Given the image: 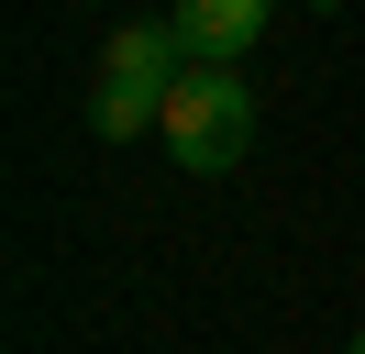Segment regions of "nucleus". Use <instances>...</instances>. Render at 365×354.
<instances>
[{
  "mask_svg": "<svg viewBox=\"0 0 365 354\" xmlns=\"http://www.w3.org/2000/svg\"><path fill=\"white\" fill-rule=\"evenodd\" d=\"M178 66H188V34H178V22H122V34L111 44H100V78H178Z\"/></svg>",
  "mask_w": 365,
  "mask_h": 354,
  "instance_id": "7ed1b4c3",
  "label": "nucleus"
},
{
  "mask_svg": "<svg viewBox=\"0 0 365 354\" xmlns=\"http://www.w3.org/2000/svg\"><path fill=\"white\" fill-rule=\"evenodd\" d=\"M166 22L188 34V56H232V66H244V44L277 22V0H178Z\"/></svg>",
  "mask_w": 365,
  "mask_h": 354,
  "instance_id": "f03ea898",
  "label": "nucleus"
},
{
  "mask_svg": "<svg viewBox=\"0 0 365 354\" xmlns=\"http://www.w3.org/2000/svg\"><path fill=\"white\" fill-rule=\"evenodd\" d=\"M166 155H178L188 177H232L255 155V88H244V66L232 56H188L178 78H166Z\"/></svg>",
  "mask_w": 365,
  "mask_h": 354,
  "instance_id": "f257e3e1",
  "label": "nucleus"
},
{
  "mask_svg": "<svg viewBox=\"0 0 365 354\" xmlns=\"http://www.w3.org/2000/svg\"><path fill=\"white\" fill-rule=\"evenodd\" d=\"M166 122V88L155 78H100L89 88V133H100V144H133V133H155Z\"/></svg>",
  "mask_w": 365,
  "mask_h": 354,
  "instance_id": "20e7f679",
  "label": "nucleus"
},
{
  "mask_svg": "<svg viewBox=\"0 0 365 354\" xmlns=\"http://www.w3.org/2000/svg\"><path fill=\"white\" fill-rule=\"evenodd\" d=\"M354 354H365V332H354Z\"/></svg>",
  "mask_w": 365,
  "mask_h": 354,
  "instance_id": "39448f33",
  "label": "nucleus"
}]
</instances>
